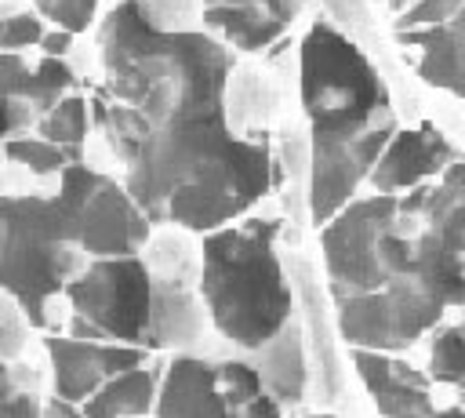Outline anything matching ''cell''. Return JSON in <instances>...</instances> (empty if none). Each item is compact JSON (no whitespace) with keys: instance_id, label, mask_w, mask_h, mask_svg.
I'll return each instance as SVG.
<instances>
[{"instance_id":"1","label":"cell","mask_w":465,"mask_h":418,"mask_svg":"<svg viewBox=\"0 0 465 418\" xmlns=\"http://www.w3.org/2000/svg\"><path fill=\"white\" fill-rule=\"evenodd\" d=\"M200 298L211 327L240 349H262L291 323V287L276 258V222L251 218L200 244Z\"/></svg>"},{"instance_id":"2","label":"cell","mask_w":465,"mask_h":418,"mask_svg":"<svg viewBox=\"0 0 465 418\" xmlns=\"http://www.w3.org/2000/svg\"><path fill=\"white\" fill-rule=\"evenodd\" d=\"M421 185L407 196L378 193L356 204H345L323 225V262L331 276L334 298H352L367 291H381L392 284H411L436 294L443 305L447 298L432 291L414 269V211H418Z\"/></svg>"},{"instance_id":"3","label":"cell","mask_w":465,"mask_h":418,"mask_svg":"<svg viewBox=\"0 0 465 418\" xmlns=\"http://www.w3.org/2000/svg\"><path fill=\"white\" fill-rule=\"evenodd\" d=\"M302 105L312 138H356L392 124L389 91L374 65L327 22H316L302 40Z\"/></svg>"},{"instance_id":"4","label":"cell","mask_w":465,"mask_h":418,"mask_svg":"<svg viewBox=\"0 0 465 418\" xmlns=\"http://www.w3.org/2000/svg\"><path fill=\"white\" fill-rule=\"evenodd\" d=\"M58 207L69 218V233L76 244L98 262V258H131L142 251L149 225L142 207L131 200V193L109 178H94L84 167H73L62 174V196Z\"/></svg>"},{"instance_id":"5","label":"cell","mask_w":465,"mask_h":418,"mask_svg":"<svg viewBox=\"0 0 465 418\" xmlns=\"http://www.w3.org/2000/svg\"><path fill=\"white\" fill-rule=\"evenodd\" d=\"M76 320H87L91 338H113L120 345L145 342L149 323V276L138 254L131 258H98L87 273L65 287Z\"/></svg>"},{"instance_id":"6","label":"cell","mask_w":465,"mask_h":418,"mask_svg":"<svg viewBox=\"0 0 465 418\" xmlns=\"http://www.w3.org/2000/svg\"><path fill=\"white\" fill-rule=\"evenodd\" d=\"M443 302L421 287L392 284L381 291L338 302V331L349 345L367 353H396L421 338L443 316Z\"/></svg>"},{"instance_id":"7","label":"cell","mask_w":465,"mask_h":418,"mask_svg":"<svg viewBox=\"0 0 465 418\" xmlns=\"http://www.w3.org/2000/svg\"><path fill=\"white\" fill-rule=\"evenodd\" d=\"M396 40L421 47L425 84L465 98V0H418L396 18Z\"/></svg>"},{"instance_id":"8","label":"cell","mask_w":465,"mask_h":418,"mask_svg":"<svg viewBox=\"0 0 465 418\" xmlns=\"http://www.w3.org/2000/svg\"><path fill=\"white\" fill-rule=\"evenodd\" d=\"M392 124H381L356 138H312V174H309V214L327 225L371 174L378 153L392 138Z\"/></svg>"},{"instance_id":"9","label":"cell","mask_w":465,"mask_h":418,"mask_svg":"<svg viewBox=\"0 0 465 418\" xmlns=\"http://www.w3.org/2000/svg\"><path fill=\"white\" fill-rule=\"evenodd\" d=\"M156 418H280V403L258 393L247 407H232L222 393L218 367L203 356H178L156 393Z\"/></svg>"},{"instance_id":"10","label":"cell","mask_w":465,"mask_h":418,"mask_svg":"<svg viewBox=\"0 0 465 418\" xmlns=\"http://www.w3.org/2000/svg\"><path fill=\"white\" fill-rule=\"evenodd\" d=\"M47 338V334H44ZM51 360H54V400L80 403L91 393H98L109 378L142 367L145 353L120 342H87V338H47Z\"/></svg>"},{"instance_id":"11","label":"cell","mask_w":465,"mask_h":418,"mask_svg":"<svg viewBox=\"0 0 465 418\" xmlns=\"http://www.w3.org/2000/svg\"><path fill=\"white\" fill-rule=\"evenodd\" d=\"M352 363L381 418H465L461 407H432L425 378L385 353L356 349Z\"/></svg>"},{"instance_id":"12","label":"cell","mask_w":465,"mask_h":418,"mask_svg":"<svg viewBox=\"0 0 465 418\" xmlns=\"http://www.w3.org/2000/svg\"><path fill=\"white\" fill-rule=\"evenodd\" d=\"M454 160L450 142L432 131V127H414V131H392L385 149L378 153L371 167V185L378 193H396V189H414L432 174H443V167Z\"/></svg>"},{"instance_id":"13","label":"cell","mask_w":465,"mask_h":418,"mask_svg":"<svg viewBox=\"0 0 465 418\" xmlns=\"http://www.w3.org/2000/svg\"><path fill=\"white\" fill-rule=\"evenodd\" d=\"M211 316L196 287H171V284H149V323H145V342L163 345V349H189L203 338Z\"/></svg>"},{"instance_id":"14","label":"cell","mask_w":465,"mask_h":418,"mask_svg":"<svg viewBox=\"0 0 465 418\" xmlns=\"http://www.w3.org/2000/svg\"><path fill=\"white\" fill-rule=\"evenodd\" d=\"M262 378V389L276 403H294L305 393V349L294 323H287L280 334H272L262 345V363L254 367Z\"/></svg>"},{"instance_id":"15","label":"cell","mask_w":465,"mask_h":418,"mask_svg":"<svg viewBox=\"0 0 465 418\" xmlns=\"http://www.w3.org/2000/svg\"><path fill=\"white\" fill-rule=\"evenodd\" d=\"M156 400V378L153 371L131 367L116 378H109L98 393H91L80 407L84 418H145Z\"/></svg>"},{"instance_id":"16","label":"cell","mask_w":465,"mask_h":418,"mask_svg":"<svg viewBox=\"0 0 465 418\" xmlns=\"http://www.w3.org/2000/svg\"><path fill=\"white\" fill-rule=\"evenodd\" d=\"M203 25H214L225 40H232L243 51H258L269 40H276L287 22L258 4H214L203 7Z\"/></svg>"},{"instance_id":"17","label":"cell","mask_w":465,"mask_h":418,"mask_svg":"<svg viewBox=\"0 0 465 418\" xmlns=\"http://www.w3.org/2000/svg\"><path fill=\"white\" fill-rule=\"evenodd\" d=\"M0 382L25 400L47 403L54 400V360H51V345L44 334H36L15 360H7L0 367Z\"/></svg>"},{"instance_id":"18","label":"cell","mask_w":465,"mask_h":418,"mask_svg":"<svg viewBox=\"0 0 465 418\" xmlns=\"http://www.w3.org/2000/svg\"><path fill=\"white\" fill-rule=\"evenodd\" d=\"M36 334L40 331H36V323L29 316V305L11 287L0 284V367L7 360H15Z\"/></svg>"},{"instance_id":"19","label":"cell","mask_w":465,"mask_h":418,"mask_svg":"<svg viewBox=\"0 0 465 418\" xmlns=\"http://www.w3.org/2000/svg\"><path fill=\"white\" fill-rule=\"evenodd\" d=\"M429 371L436 382L465 389V327H443L429 349Z\"/></svg>"},{"instance_id":"20","label":"cell","mask_w":465,"mask_h":418,"mask_svg":"<svg viewBox=\"0 0 465 418\" xmlns=\"http://www.w3.org/2000/svg\"><path fill=\"white\" fill-rule=\"evenodd\" d=\"M62 69L69 80H102L105 76V55H102V40H91L87 29L73 33L65 55H62Z\"/></svg>"},{"instance_id":"21","label":"cell","mask_w":465,"mask_h":418,"mask_svg":"<svg viewBox=\"0 0 465 418\" xmlns=\"http://www.w3.org/2000/svg\"><path fill=\"white\" fill-rule=\"evenodd\" d=\"M36 178H40V171H36L25 156L7 153V160L0 164V200H4V204L36 200Z\"/></svg>"},{"instance_id":"22","label":"cell","mask_w":465,"mask_h":418,"mask_svg":"<svg viewBox=\"0 0 465 418\" xmlns=\"http://www.w3.org/2000/svg\"><path fill=\"white\" fill-rule=\"evenodd\" d=\"M40 127H44L47 138H54V142L65 138V142H76V145H80V138L87 134V109H84L80 98H69V102H62L58 109H51Z\"/></svg>"},{"instance_id":"23","label":"cell","mask_w":465,"mask_h":418,"mask_svg":"<svg viewBox=\"0 0 465 418\" xmlns=\"http://www.w3.org/2000/svg\"><path fill=\"white\" fill-rule=\"evenodd\" d=\"M214 4H258V7H265V11H272V15H280L283 22H287L291 11H294V0H207V7H214Z\"/></svg>"},{"instance_id":"24","label":"cell","mask_w":465,"mask_h":418,"mask_svg":"<svg viewBox=\"0 0 465 418\" xmlns=\"http://www.w3.org/2000/svg\"><path fill=\"white\" fill-rule=\"evenodd\" d=\"M40 418H84V414H80V407H76V403L47 400V403H44V411H40Z\"/></svg>"},{"instance_id":"25","label":"cell","mask_w":465,"mask_h":418,"mask_svg":"<svg viewBox=\"0 0 465 418\" xmlns=\"http://www.w3.org/2000/svg\"><path fill=\"white\" fill-rule=\"evenodd\" d=\"M385 4H389V7L400 15V11H407V7H411V4H418V0H385Z\"/></svg>"},{"instance_id":"26","label":"cell","mask_w":465,"mask_h":418,"mask_svg":"<svg viewBox=\"0 0 465 418\" xmlns=\"http://www.w3.org/2000/svg\"><path fill=\"white\" fill-rule=\"evenodd\" d=\"M7 153H11V145H7V138H0V164L7 160Z\"/></svg>"},{"instance_id":"27","label":"cell","mask_w":465,"mask_h":418,"mask_svg":"<svg viewBox=\"0 0 465 418\" xmlns=\"http://www.w3.org/2000/svg\"><path fill=\"white\" fill-rule=\"evenodd\" d=\"M309 418H334V414H309Z\"/></svg>"},{"instance_id":"28","label":"cell","mask_w":465,"mask_h":418,"mask_svg":"<svg viewBox=\"0 0 465 418\" xmlns=\"http://www.w3.org/2000/svg\"><path fill=\"white\" fill-rule=\"evenodd\" d=\"M461 309H465V302H461ZM461 327H465V320H461Z\"/></svg>"},{"instance_id":"29","label":"cell","mask_w":465,"mask_h":418,"mask_svg":"<svg viewBox=\"0 0 465 418\" xmlns=\"http://www.w3.org/2000/svg\"><path fill=\"white\" fill-rule=\"evenodd\" d=\"M0 51H4V44H0Z\"/></svg>"}]
</instances>
